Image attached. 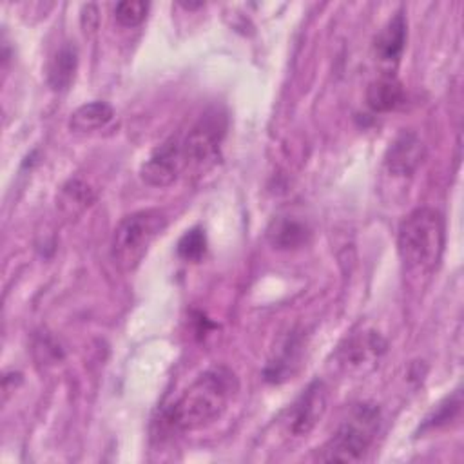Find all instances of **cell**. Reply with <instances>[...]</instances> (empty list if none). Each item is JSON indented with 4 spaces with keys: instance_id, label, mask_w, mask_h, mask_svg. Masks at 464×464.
Returning <instances> with one entry per match:
<instances>
[{
    "instance_id": "cell-2",
    "label": "cell",
    "mask_w": 464,
    "mask_h": 464,
    "mask_svg": "<svg viewBox=\"0 0 464 464\" xmlns=\"http://www.w3.org/2000/svg\"><path fill=\"white\" fill-rule=\"evenodd\" d=\"M446 241L444 218L431 207L411 210L397 234L399 256L408 270L417 274L433 272L440 261Z\"/></svg>"
},
{
    "instance_id": "cell-11",
    "label": "cell",
    "mask_w": 464,
    "mask_h": 464,
    "mask_svg": "<svg viewBox=\"0 0 464 464\" xmlns=\"http://www.w3.org/2000/svg\"><path fill=\"white\" fill-rule=\"evenodd\" d=\"M266 237L270 245L276 248H281V250L299 248L308 241L310 228L295 218L279 216L268 225Z\"/></svg>"
},
{
    "instance_id": "cell-6",
    "label": "cell",
    "mask_w": 464,
    "mask_h": 464,
    "mask_svg": "<svg viewBox=\"0 0 464 464\" xmlns=\"http://www.w3.org/2000/svg\"><path fill=\"white\" fill-rule=\"evenodd\" d=\"M223 129L225 125L218 116H207L198 125H194L192 130L187 134V138L181 141L185 167L188 165L201 167L214 161L221 136H223Z\"/></svg>"
},
{
    "instance_id": "cell-12",
    "label": "cell",
    "mask_w": 464,
    "mask_h": 464,
    "mask_svg": "<svg viewBox=\"0 0 464 464\" xmlns=\"http://www.w3.org/2000/svg\"><path fill=\"white\" fill-rule=\"evenodd\" d=\"M384 341L375 332H364L352 337L343 350V362L350 368H361L373 364L375 359L384 352Z\"/></svg>"
},
{
    "instance_id": "cell-1",
    "label": "cell",
    "mask_w": 464,
    "mask_h": 464,
    "mask_svg": "<svg viewBox=\"0 0 464 464\" xmlns=\"http://www.w3.org/2000/svg\"><path fill=\"white\" fill-rule=\"evenodd\" d=\"M239 390L236 373L227 366H212L198 375L169 406L165 422L178 431H192L219 419Z\"/></svg>"
},
{
    "instance_id": "cell-17",
    "label": "cell",
    "mask_w": 464,
    "mask_h": 464,
    "mask_svg": "<svg viewBox=\"0 0 464 464\" xmlns=\"http://www.w3.org/2000/svg\"><path fill=\"white\" fill-rule=\"evenodd\" d=\"M459 410H460V392H455L442 404H439L437 410L424 420L422 431L428 428H439L442 424H448L459 413Z\"/></svg>"
},
{
    "instance_id": "cell-10",
    "label": "cell",
    "mask_w": 464,
    "mask_h": 464,
    "mask_svg": "<svg viewBox=\"0 0 464 464\" xmlns=\"http://www.w3.org/2000/svg\"><path fill=\"white\" fill-rule=\"evenodd\" d=\"M402 102H404L402 83L392 74L379 76L366 89V103L375 112L393 111Z\"/></svg>"
},
{
    "instance_id": "cell-9",
    "label": "cell",
    "mask_w": 464,
    "mask_h": 464,
    "mask_svg": "<svg viewBox=\"0 0 464 464\" xmlns=\"http://www.w3.org/2000/svg\"><path fill=\"white\" fill-rule=\"evenodd\" d=\"M406 34H408V25H406V18L404 14L399 11L395 13L386 24L384 27L379 31V34L375 36L373 42V51L375 56L381 62H397L404 51L406 45Z\"/></svg>"
},
{
    "instance_id": "cell-8",
    "label": "cell",
    "mask_w": 464,
    "mask_h": 464,
    "mask_svg": "<svg viewBox=\"0 0 464 464\" xmlns=\"http://www.w3.org/2000/svg\"><path fill=\"white\" fill-rule=\"evenodd\" d=\"M424 156L426 147L422 140L411 130H402L390 143L384 156V165L395 176H410L422 163Z\"/></svg>"
},
{
    "instance_id": "cell-7",
    "label": "cell",
    "mask_w": 464,
    "mask_h": 464,
    "mask_svg": "<svg viewBox=\"0 0 464 464\" xmlns=\"http://www.w3.org/2000/svg\"><path fill=\"white\" fill-rule=\"evenodd\" d=\"M328 395L321 381H314L288 410V430L294 435H306L321 420L326 411Z\"/></svg>"
},
{
    "instance_id": "cell-16",
    "label": "cell",
    "mask_w": 464,
    "mask_h": 464,
    "mask_svg": "<svg viewBox=\"0 0 464 464\" xmlns=\"http://www.w3.org/2000/svg\"><path fill=\"white\" fill-rule=\"evenodd\" d=\"M147 11H149L147 2L123 0V2H118L114 5V18L123 27H134V25H140L145 20Z\"/></svg>"
},
{
    "instance_id": "cell-5",
    "label": "cell",
    "mask_w": 464,
    "mask_h": 464,
    "mask_svg": "<svg viewBox=\"0 0 464 464\" xmlns=\"http://www.w3.org/2000/svg\"><path fill=\"white\" fill-rule=\"evenodd\" d=\"M185 169L183 147L178 138L161 143L141 165L140 176L150 187H169Z\"/></svg>"
},
{
    "instance_id": "cell-13",
    "label": "cell",
    "mask_w": 464,
    "mask_h": 464,
    "mask_svg": "<svg viewBox=\"0 0 464 464\" xmlns=\"http://www.w3.org/2000/svg\"><path fill=\"white\" fill-rule=\"evenodd\" d=\"M78 67V51L72 44H63L51 58L47 67V82L54 91H65L74 80Z\"/></svg>"
},
{
    "instance_id": "cell-4",
    "label": "cell",
    "mask_w": 464,
    "mask_h": 464,
    "mask_svg": "<svg viewBox=\"0 0 464 464\" xmlns=\"http://www.w3.org/2000/svg\"><path fill=\"white\" fill-rule=\"evenodd\" d=\"M381 424V411L375 404H355L332 439L324 444L319 459L326 462L362 460Z\"/></svg>"
},
{
    "instance_id": "cell-3",
    "label": "cell",
    "mask_w": 464,
    "mask_h": 464,
    "mask_svg": "<svg viewBox=\"0 0 464 464\" xmlns=\"http://www.w3.org/2000/svg\"><path fill=\"white\" fill-rule=\"evenodd\" d=\"M165 227L167 216L160 208H143L121 218L111 239V257L114 265L123 272L134 270Z\"/></svg>"
},
{
    "instance_id": "cell-15",
    "label": "cell",
    "mask_w": 464,
    "mask_h": 464,
    "mask_svg": "<svg viewBox=\"0 0 464 464\" xmlns=\"http://www.w3.org/2000/svg\"><path fill=\"white\" fill-rule=\"evenodd\" d=\"M207 250V236L201 227L187 230L178 241V256L185 261H199Z\"/></svg>"
},
{
    "instance_id": "cell-14",
    "label": "cell",
    "mask_w": 464,
    "mask_h": 464,
    "mask_svg": "<svg viewBox=\"0 0 464 464\" xmlns=\"http://www.w3.org/2000/svg\"><path fill=\"white\" fill-rule=\"evenodd\" d=\"M114 116V111L105 102H89L80 105L69 118V127L76 132H91L105 127Z\"/></svg>"
}]
</instances>
